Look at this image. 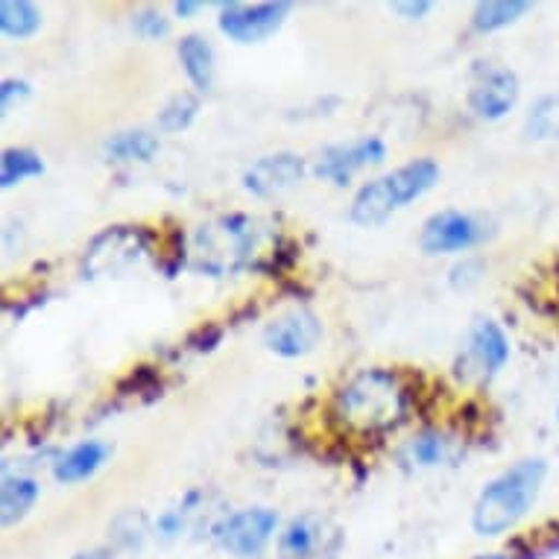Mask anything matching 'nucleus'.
Wrapping results in <instances>:
<instances>
[{"label":"nucleus","mask_w":559,"mask_h":559,"mask_svg":"<svg viewBox=\"0 0 559 559\" xmlns=\"http://www.w3.org/2000/svg\"><path fill=\"white\" fill-rule=\"evenodd\" d=\"M545 477H548V463L539 457L522 460L513 468H507L504 475H498L477 498L472 527L480 536H501L513 531L536 504Z\"/></svg>","instance_id":"1"},{"label":"nucleus","mask_w":559,"mask_h":559,"mask_svg":"<svg viewBox=\"0 0 559 559\" xmlns=\"http://www.w3.org/2000/svg\"><path fill=\"white\" fill-rule=\"evenodd\" d=\"M337 419L346 425L348 431L358 433H378L386 431L390 425L402 419L404 413V393L402 384L395 381L393 372L384 369H364L355 376L334 402Z\"/></svg>","instance_id":"2"},{"label":"nucleus","mask_w":559,"mask_h":559,"mask_svg":"<svg viewBox=\"0 0 559 559\" xmlns=\"http://www.w3.org/2000/svg\"><path fill=\"white\" fill-rule=\"evenodd\" d=\"M440 182V167L431 158H416L411 165L399 167L395 174L381 176L376 182L364 185L352 200V221L358 226H378L407 202L419 200L433 185Z\"/></svg>","instance_id":"3"},{"label":"nucleus","mask_w":559,"mask_h":559,"mask_svg":"<svg viewBox=\"0 0 559 559\" xmlns=\"http://www.w3.org/2000/svg\"><path fill=\"white\" fill-rule=\"evenodd\" d=\"M258 223L243 214H229L221 221L200 226L193 235V261L200 270L214 275L235 273L252 264L258 247Z\"/></svg>","instance_id":"4"},{"label":"nucleus","mask_w":559,"mask_h":559,"mask_svg":"<svg viewBox=\"0 0 559 559\" xmlns=\"http://www.w3.org/2000/svg\"><path fill=\"white\" fill-rule=\"evenodd\" d=\"M343 531L322 513H302L278 536V559H340Z\"/></svg>","instance_id":"5"},{"label":"nucleus","mask_w":559,"mask_h":559,"mask_svg":"<svg viewBox=\"0 0 559 559\" xmlns=\"http://www.w3.org/2000/svg\"><path fill=\"white\" fill-rule=\"evenodd\" d=\"M275 524H278V515L266 507H249V510H240V513L229 515L226 522L217 524V542L221 548H226L235 557H258L264 545L273 536Z\"/></svg>","instance_id":"6"},{"label":"nucleus","mask_w":559,"mask_h":559,"mask_svg":"<svg viewBox=\"0 0 559 559\" xmlns=\"http://www.w3.org/2000/svg\"><path fill=\"white\" fill-rule=\"evenodd\" d=\"M515 103H519V76L501 64H480L475 85L468 92V109L480 120H498L504 118Z\"/></svg>","instance_id":"7"},{"label":"nucleus","mask_w":559,"mask_h":559,"mask_svg":"<svg viewBox=\"0 0 559 559\" xmlns=\"http://www.w3.org/2000/svg\"><path fill=\"white\" fill-rule=\"evenodd\" d=\"M290 12V3H255V7H243V3H229L223 7L221 29L231 41L240 45H255L264 41L285 24V15Z\"/></svg>","instance_id":"8"},{"label":"nucleus","mask_w":559,"mask_h":559,"mask_svg":"<svg viewBox=\"0 0 559 559\" xmlns=\"http://www.w3.org/2000/svg\"><path fill=\"white\" fill-rule=\"evenodd\" d=\"M510 358V340L501 331V325L492 320L475 322L472 337H468V348L460 364V376L477 378V381H489L498 369L504 367Z\"/></svg>","instance_id":"9"},{"label":"nucleus","mask_w":559,"mask_h":559,"mask_svg":"<svg viewBox=\"0 0 559 559\" xmlns=\"http://www.w3.org/2000/svg\"><path fill=\"white\" fill-rule=\"evenodd\" d=\"M322 337V322L317 313L296 308L282 317H275L264 329V343L270 352L282 355V358H302L308 355Z\"/></svg>","instance_id":"10"},{"label":"nucleus","mask_w":559,"mask_h":559,"mask_svg":"<svg viewBox=\"0 0 559 559\" xmlns=\"http://www.w3.org/2000/svg\"><path fill=\"white\" fill-rule=\"evenodd\" d=\"M486 238V229L475 217L460 212L433 214L423 229V249L428 255H442V252H463Z\"/></svg>","instance_id":"11"},{"label":"nucleus","mask_w":559,"mask_h":559,"mask_svg":"<svg viewBox=\"0 0 559 559\" xmlns=\"http://www.w3.org/2000/svg\"><path fill=\"white\" fill-rule=\"evenodd\" d=\"M386 158V147L381 138H358L352 144L329 147L317 162V176L331 179L334 185H346L360 167L381 165Z\"/></svg>","instance_id":"12"},{"label":"nucleus","mask_w":559,"mask_h":559,"mask_svg":"<svg viewBox=\"0 0 559 559\" xmlns=\"http://www.w3.org/2000/svg\"><path fill=\"white\" fill-rule=\"evenodd\" d=\"M305 162L294 153H275V156L258 158L255 165L243 174V188L258 197L287 191L296 182H302Z\"/></svg>","instance_id":"13"},{"label":"nucleus","mask_w":559,"mask_h":559,"mask_svg":"<svg viewBox=\"0 0 559 559\" xmlns=\"http://www.w3.org/2000/svg\"><path fill=\"white\" fill-rule=\"evenodd\" d=\"M141 249H144L141 231L115 226V229L103 231L100 238H94L92 247L85 249V270L88 273H109L111 258H120V264L127 266L135 261Z\"/></svg>","instance_id":"14"},{"label":"nucleus","mask_w":559,"mask_h":559,"mask_svg":"<svg viewBox=\"0 0 559 559\" xmlns=\"http://www.w3.org/2000/svg\"><path fill=\"white\" fill-rule=\"evenodd\" d=\"M111 449L100 440H85L68 451L53 468V477L59 484H80L85 477H92L97 468L109 460Z\"/></svg>","instance_id":"15"},{"label":"nucleus","mask_w":559,"mask_h":559,"mask_svg":"<svg viewBox=\"0 0 559 559\" xmlns=\"http://www.w3.org/2000/svg\"><path fill=\"white\" fill-rule=\"evenodd\" d=\"M38 492L41 489H38L33 477H3V486H0V519H3V527H12L15 522H21L38 501Z\"/></svg>","instance_id":"16"},{"label":"nucleus","mask_w":559,"mask_h":559,"mask_svg":"<svg viewBox=\"0 0 559 559\" xmlns=\"http://www.w3.org/2000/svg\"><path fill=\"white\" fill-rule=\"evenodd\" d=\"M179 59L185 64V74L200 92H212L214 85V47L209 38L185 36L179 41Z\"/></svg>","instance_id":"17"},{"label":"nucleus","mask_w":559,"mask_h":559,"mask_svg":"<svg viewBox=\"0 0 559 559\" xmlns=\"http://www.w3.org/2000/svg\"><path fill=\"white\" fill-rule=\"evenodd\" d=\"M527 10H531L527 0H486V3H477L475 7L472 27L477 33H496V29L515 24Z\"/></svg>","instance_id":"18"},{"label":"nucleus","mask_w":559,"mask_h":559,"mask_svg":"<svg viewBox=\"0 0 559 559\" xmlns=\"http://www.w3.org/2000/svg\"><path fill=\"white\" fill-rule=\"evenodd\" d=\"M106 156L115 162H150L158 153V138L147 129H129L106 141Z\"/></svg>","instance_id":"19"},{"label":"nucleus","mask_w":559,"mask_h":559,"mask_svg":"<svg viewBox=\"0 0 559 559\" xmlns=\"http://www.w3.org/2000/svg\"><path fill=\"white\" fill-rule=\"evenodd\" d=\"M41 27V12L29 0H3L0 3V29L12 38L36 36Z\"/></svg>","instance_id":"20"},{"label":"nucleus","mask_w":559,"mask_h":559,"mask_svg":"<svg viewBox=\"0 0 559 559\" xmlns=\"http://www.w3.org/2000/svg\"><path fill=\"white\" fill-rule=\"evenodd\" d=\"M524 135L531 141H557L559 138V94H548L533 103L524 120Z\"/></svg>","instance_id":"21"},{"label":"nucleus","mask_w":559,"mask_h":559,"mask_svg":"<svg viewBox=\"0 0 559 559\" xmlns=\"http://www.w3.org/2000/svg\"><path fill=\"white\" fill-rule=\"evenodd\" d=\"M41 174H45V162L33 150H3V158H0V185L3 188H12L29 176Z\"/></svg>","instance_id":"22"},{"label":"nucleus","mask_w":559,"mask_h":559,"mask_svg":"<svg viewBox=\"0 0 559 559\" xmlns=\"http://www.w3.org/2000/svg\"><path fill=\"white\" fill-rule=\"evenodd\" d=\"M197 111H200V103L193 94H176L174 100L167 103L165 111L158 115V123L167 132H179V129L191 127V120L197 118Z\"/></svg>","instance_id":"23"},{"label":"nucleus","mask_w":559,"mask_h":559,"mask_svg":"<svg viewBox=\"0 0 559 559\" xmlns=\"http://www.w3.org/2000/svg\"><path fill=\"white\" fill-rule=\"evenodd\" d=\"M407 454H411L413 463H419V466H437L442 457H445V442L437 433H423V437H416L407 445Z\"/></svg>","instance_id":"24"},{"label":"nucleus","mask_w":559,"mask_h":559,"mask_svg":"<svg viewBox=\"0 0 559 559\" xmlns=\"http://www.w3.org/2000/svg\"><path fill=\"white\" fill-rule=\"evenodd\" d=\"M135 33L144 38H165L170 33V24H167L165 15L147 10L135 15Z\"/></svg>","instance_id":"25"},{"label":"nucleus","mask_w":559,"mask_h":559,"mask_svg":"<svg viewBox=\"0 0 559 559\" xmlns=\"http://www.w3.org/2000/svg\"><path fill=\"white\" fill-rule=\"evenodd\" d=\"M29 85L21 83V80H3V88H0V103H3V109H10L12 97H27Z\"/></svg>","instance_id":"26"},{"label":"nucleus","mask_w":559,"mask_h":559,"mask_svg":"<svg viewBox=\"0 0 559 559\" xmlns=\"http://www.w3.org/2000/svg\"><path fill=\"white\" fill-rule=\"evenodd\" d=\"M395 12H402L407 19H419L425 12L431 10V0H416V3H393Z\"/></svg>","instance_id":"27"},{"label":"nucleus","mask_w":559,"mask_h":559,"mask_svg":"<svg viewBox=\"0 0 559 559\" xmlns=\"http://www.w3.org/2000/svg\"><path fill=\"white\" fill-rule=\"evenodd\" d=\"M197 10H200L197 0H179V3H176V15H191V12Z\"/></svg>","instance_id":"28"},{"label":"nucleus","mask_w":559,"mask_h":559,"mask_svg":"<svg viewBox=\"0 0 559 559\" xmlns=\"http://www.w3.org/2000/svg\"><path fill=\"white\" fill-rule=\"evenodd\" d=\"M74 559H111L109 550H88V554H76Z\"/></svg>","instance_id":"29"},{"label":"nucleus","mask_w":559,"mask_h":559,"mask_svg":"<svg viewBox=\"0 0 559 559\" xmlns=\"http://www.w3.org/2000/svg\"><path fill=\"white\" fill-rule=\"evenodd\" d=\"M480 559H519V557H510V554H489V557H480Z\"/></svg>","instance_id":"30"},{"label":"nucleus","mask_w":559,"mask_h":559,"mask_svg":"<svg viewBox=\"0 0 559 559\" xmlns=\"http://www.w3.org/2000/svg\"><path fill=\"white\" fill-rule=\"evenodd\" d=\"M557 419H559V411H557Z\"/></svg>","instance_id":"31"}]
</instances>
